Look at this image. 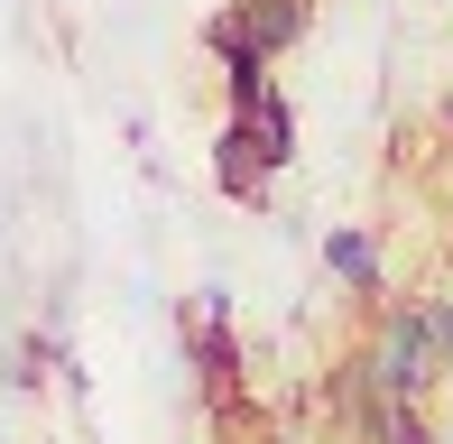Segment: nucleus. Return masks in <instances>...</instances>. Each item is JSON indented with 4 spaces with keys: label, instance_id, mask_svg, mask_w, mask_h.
<instances>
[{
    "label": "nucleus",
    "instance_id": "nucleus-1",
    "mask_svg": "<svg viewBox=\"0 0 453 444\" xmlns=\"http://www.w3.org/2000/svg\"><path fill=\"white\" fill-rule=\"evenodd\" d=\"M361 371H370V389H380V398H426V389L453 371L444 342H435V315H426V306H388L380 333H370V352H361Z\"/></svg>",
    "mask_w": 453,
    "mask_h": 444
},
{
    "label": "nucleus",
    "instance_id": "nucleus-2",
    "mask_svg": "<svg viewBox=\"0 0 453 444\" xmlns=\"http://www.w3.org/2000/svg\"><path fill=\"white\" fill-rule=\"evenodd\" d=\"M185 361H195L203 408L232 426V417H241V333H232V296H203V306L185 315Z\"/></svg>",
    "mask_w": 453,
    "mask_h": 444
},
{
    "label": "nucleus",
    "instance_id": "nucleus-3",
    "mask_svg": "<svg viewBox=\"0 0 453 444\" xmlns=\"http://www.w3.org/2000/svg\"><path fill=\"white\" fill-rule=\"evenodd\" d=\"M213 186L232 204H269V157H259V139L241 120H222V139H213Z\"/></svg>",
    "mask_w": 453,
    "mask_h": 444
},
{
    "label": "nucleus",
    "instance_id": "nucleus-4",
    "mask_svg": "<svg viewBox=\"0 0 453 444\" xmlns=\"http://www.w3.org/2000/svg\"><path fill=\"white\" fill-rule=\"evenodd\" d=\"M232 10H241V37H250L259 56H287L315 28V0H232Z\"/></svg>",
    "mask_w": 453,
    "mask_h": 444
},
{
    "label": "nucleus",
    "instance_id": "nucleus-5",
    "mask_svg": "<svg viewBox=\"0 0 453 444\" xmlns=\"http://www.w3.org/2000/svg\"><path fill=\"white\" fill-rule=\"evenodd\" d=\"M324 269L342 278V287L352 296H370V306H380L388 296V269H380V241L370 232H352V222H342V232H324Z\"/></svg>",
    "mask_w": 453,
    "mask_h": 444
},
{
    "label": "nucleus",
    "instance_id": "nucleus-6",
    "mask_svg": "<svg viewBox=\"0 0 453 444\" xmlns=\"http://www.w3.org/2000/svg\"><path fill=\"white\" fill-rule=\"evenodd\" d=\"M241 130L259 139V157H269V176L287 167V157H296V111H287V93H269V103H250V111H232Z\"/></svg>",
    "mask_w": 453,
    "mask_h": 444
},
{
    "label": "nucleus",
    "instance_id": "nucleus-7",
    "mask_svg": "<svg viewBox=\"0 0 453 444\" xmlns=\"http://www.w3.org/2000/svg\"><path fill=\"white\" fill-rule=\"evenodd\" d=\"M361 435H370V444H435V426H426L417 398H380V408L361 417Z\"/></svg>",
    "mask_w": 453,
    "mask_h": 444
},
{
    "label": "nucleus",
    "instance_id": "nucleus-8",
    "mask_svg": "<svg viewBox=\"0 0 453 444\" xmlns=\"http://www.w3.org/2000/svg\"><path fill=\"white\" fill-rule=\"evenodd\" d=\"M426 315H435V342H444V361H453V287H444V296H435Z\"/></svg>",
    "mask_w": 453,
    "mask_h": 444
}]
</instances>
